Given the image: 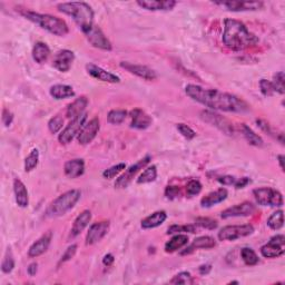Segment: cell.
<instances>
[{
    "instance_id": "cell-36",
    "label": "cell",
    "mask_w": 285,
    "mask_h": 285,
    "mask_svg": "<svg viewBox=\"0 0 285 285\" xmlns=\"http://www.w3.org/2000/svg\"><path fill=\"white\" fill-rule=\"evenodd\" d=\"M127 115H128V113H127L125 109H113V111L108 113L107 120L109 124L119 125L126 119Z\"/></svg>"
},
{
    "instance_id": "cell-25",
    "label": "cell",
    "mask_w": 285,
    "mask_h": 285,
    "mask_svg": "<svg viewBox=\"0 0 285 285\" xmlns=\"http://www.w3.org/2000/svg\"><path fill=\"white\" fill-rule=\"evenodd\" d=\"M227 195H228L227 190L221 187V189L208 194V195L201 199L202 208H212V206H214L216 204H220L223 201H225Z\"/></svg>"
},
{
    "instance_id": "cell-20",
    "label": "cell",
    "mask_w": 285,
    "mask_h": 285,
    "mask_svg": "<svg viewBox=\"0 0 285 285\" xmlns=\"http://www.w3.org/2000/svg\"><path fill=\"white\" fill-rule=\"evenodd\" d=\"M176 4L177 3L174 0H138L137 2L139 7L151 11L172 10Z\"/></svg>"
},
{
    "instance_id": "cell-34",
    "label": "cell",
    "mask_w": 285,
    "mask_h": 285,
    "mask_svg": "<svg viewBox=\"0 0 285 285\" xmlns=\"http://www.w3.org/2000/svg\"><path fill=\"white\" fill-rule=\"evenodd\" d=\"M268 226L273 231H278L284 225V213L283 211H276L268 218Z\"/></svg>"
},
{
    "instance_id": "cell-54",
    "label": "cell",
    "mask_w": 285,
    "mask_h": 285,
    "mask_svg": "<svg viewBox=\"0 0 285 285\" xmlns=\"http://www.w3.org/2000/svg\"><path fill=\"white\" fill-rule=\"evenodd\" d=\"M114 261H115V257L113 254H106L104 258H102V263H104V265H106V266H111L114 263Z\"/></svg>"
},
{
    "instance_id": "cell-51",
    "label": "cell",
    "mask_w": 285,
    "mask_h": 285,
    "mask_svg": "<svg viewBox=\"0 0 285 285\" xmlns=\"http://www.w3.org/2000/svg\"><path fill=\"white\" fill-rule=\"evenodd\" d=\"M14 120V115L13 113H10L8 109H4V113H3V123L5 126H10L11 123H13Z\"/></svg>"
},
{
    "instance_id": "cell-46",
    "label": "cell",
    "mask_w": 285,
    "mask_h": 285,
    "mask_svg": "<svg viewBox=\"0 0 285 285\" xmlns=\"http://www.w3.org/2000/svg\"><path fill=\"white\" fill-rule=\"evenodd\" d=\"M202 191V184L201 182L197 179H192L189 182V184L186 186V193L189 196H195Z\"/></svg>"
},
{
    "instance_id": "cell-40",
    "label": "cell",
    "mask_w": 285,
    "mask_h": 285,
    "mask_svg": "<svg viewBox=\"0 0 285 285\" xmlns=\"http://www.w3.org/2000/svg\"><path fill=\"white\" fill-rule=\"evenodd\" d=\"M284 82H285V77H284V72L283 71H278L276 74L273 76V86L275 88V92L283 95L285 93V86H284Z\"/></svg>"
},
{
    "instance_id": "cell-8",
    "label": "cell",
    "mask_w": 285,
    "mask_h": 285,
    "mask_svg": "<svg viewBox=\"0 0 285 285\" xmlns=\"http://www.w3.org/2000/svg\"><path fill=\"white\" fill-rule=\"evenodd\" d=\"M87 120V114L84 113L80 117L70 120V123L65 127V129L60 133L58 136V141L62 145H68L71 143L72 139L78 136L80 132L84 127Z\"/></svg>"
},
{
    "instance_id": "cell-39",
    "label": "cell",
    "mask_w": 285,
    "mask_h": 285,
    "mask_svg": "<svg viewBox=\"0 0 285 285\" xmlns=\"http://www.w3.org/2000/svg\"><path fill=\"white\" fill-rule=\"evenodd\" d=\"M196 225L186 224V225H172L167 229V234H179V233H195Z\"/></svg>"
},
{
    "instance_id": "cell-16",
    "label": "cell",
    "mask_w": 285,
    "mask_h": 285,
    "mask_svg": "<svg viewBox=\"0 0 285 285\" xmlns=\"http://www.w3.org/2000/svg\"><path fill=\"white\" fill-rule=\"evenodd\" d=\"M75 60V54L68 49L58 51L53 59V66L60 72H67Z\"/></svg>"
},
{
    "instance_id": "cell-28",
    "label": "cell",
    "mask_w": 285,
    "mask_h": 285,
    "mask_svg": "<svg viewBox=\"0 0 285 285\" xmlns=\"http://www.w3.org/2000/svg\"><path fill=\"white\" fill-rule=\"evenodd\" d=\"M90 220H92V212L88 210L82 212V213L76 217L74 224H72V227H71L72 238H76L77 235H80L84 229L88 226Z\"/></svg>"
},
{
    "instance_id": "cell-6",
    "label": "cell",
    "mask_w": 285,
    "mask_h": 285,
    "mask_svg": "<svg viewBox=\"0 0 285 285\" xmlns=\"http://www.w3.org/2000/svg\"><path fill=\"white\" fill-rule=\"evenodd\" d=\"M254 198L261 206H276L281 208L284 204L282 194L271 187H261L253 191Z\"/></svg>"
},
{
    "instance_id": "cell-10",
    "label": "cell",
    "mask_w": 285,
    "mask_h": 285,
    "mask_svg": "<svg viewBox=\"0 0 285 285\" xmlns=\"http://www.w3.org/2000/svg\"><path fill=\"white\" fill-rule=\"evenodd\" d=\"M201 118L204 120V122L211 124L212 126H215L216 128L223 132L224 134L229 135V136L234 134L232 124L229 123V120L227 118L221 116L220 114H216V113L210 112V111H203L201 113Z\"/></svg>"
},
{
    "instance_id": "cell-38",
    "label": "cell",
    "mask_w": 285,
    "mask_h": 285,
    "mask_svg": "<svg viewBox=\"0 0 285 285\" xmlns=\"http://www.w3.org/2000/svg\"><path fill=\"white\" fill-rule=\"evenodd\" d=\"M39 163V151L38 149H33L25 160V171L32 172L33 169L37 167Z\"/></svg>"
},
{
    "instance_id": "cell-15",
    "label": "cell",
    "mask_w": 285,
    "mask_h": 285,
    "mask_svg": "<svg viewBox=\"0 0 285 285\" xmlns=\"http://www.w3.org/2000/svg\"><path fill=\"white\" fill-rule=\"evenodd\" d=\"M109 231V222L104 221L99 223H94L92 226L89 227L88 233L86 235V244L93 245L98 243L102 239L105 238Z\"/></svg>"
},
{
    "instance_id": "cell-56",
    "label": "cell",
    "mask_w": 285,
    "mask_h": 285,
    "mask_svg": "<svg viewBox=\"0 0 285 285\" xmlns=\"http://www.w3.org/2000/svg\"><path fill=\"white\" fill-rule=\"evenodd\" d=\"M211 270H212V266H211V265H209V264L202 265V266H199V268H198V271H199V273H201L202 275L209 274V273L211 272Z\"/></svg>"
},
{
    "instance_id": "cell-52",
    "label": "cell",
    "mask_w": 285,
    "mask_h": 285,
    "mask_svg": "<svg viewBox=\"0 0 285 285\" xmlns=\"http://www.w3.org/2000/svg\"><path fill=\"white\" fill-rule=\"evenodd\" d=\"M218 182H220L221 184L223 185H234L235 184V182H236V178L234 176H229V175H225V176H222L217 179Z\"/></svg>"
},
{
    "instance_id": "cell-32",
    "label": "cell",
    "mask_w": 285,
    "mask_h": 285,
    "mask_svg": "<svg viewBox=\"0 0 285 285\" xmlns=\"http://www.w3.org/2000/svg\"><path fill=\"white\" fill-rule=\"evenodd\" d=\"M187 244H189V236L185 234H177L173 236V238L165 244V252L166 253L176 252L180 250V248L186 246Z\"/></svg>"
},
{
    "instance_id": "cell-55",
    "label": "cell",
    "mask_w": 285,
    "mask_h": 285,
    "mask_svg": "<svg viewBox=\"0 0 285 285\" xmlns=\"http://www.w3.org/2000/svg\"><path fill=\"white\" fill-rule=\"evenodd\" d=\"M37 263H32L30 264L28 268H27V272L30 276H34L36 275V273H37Z\"/></svg>"
},
{
    "instance_id": "cell-26",
    "label": "cell",
    "mask_w": 285,
    "mask_h": 285,
    "mask_svg": "<svg viewBox=\"0 0 285 285\" xmlns=\"http://www.w3.org/2000/svg\"><path fill=\"white\" fill-rule=\"evenodd\" d=\"M14 193H15V198L16 203L21 209H25L29 204V195L28 191L25 184L19 178H16L14 180Z\"/></svg>"
},
{
    "instance_id": "cell-47",
    "label": "cell",
    "mask_w": 285,
    "mask_h": 285,
    "mask_svg": "<svg viewBox=\"0 0 285 285\" xmlns=\"http://www.w3.org/2000/svg\"><path fill=\"white\" fill-rule=\"evenodd\" d=\"M260 88H261V92H262V94L264 96H273L276 93L272 82H270L268 80H261L260 81Z\"/></svg>"
},
{
    "instance_id": "cell-13",
    "label": "cell",
    "mask_w": 285,
    "mask_h": 285,
    "mask_svg": "<svg viewBox=\"0 0 285 285\" xmlns=\"http://www.w3.org/2000/svg\"><path fill=\"white\" fill-rule=\"evenodd\" d=\"M100 129V123L99 119L95 117L93 119H90L88 123L84 125L82 131L80 132V134L77 136L78 143L81 145H88L89 143H92L94 141V138L98 134V132Z\"/></svg>"
},
{
    "instance_id": "cell-44",
    "label": "cell",
    "mask_w": 285,
    "mask_h": 285,
    "mask_svg": "<svg viewBox=\"0 0 285 285\" xmlns=\"http://www.w3.org/2000/svg\"><path fill=\"white\" fill-rule=\"evenodd\" d=\"M15 268V260L13 254L8 250L7 253H6L5 258L3 261V264H2V271L4 273H10L11 271L14 270Z\"/></svg>"
},
{
    "instance_id": "cell-48",
    "label": "cell",
    "mask_w": 285,
    "mask_h": 285,
    "mask_svg": "<svg viewBox=\"0 0 285 285\" xmlns=\"http://www.w3.org/2000/svg\"><path fill=\"white\" fill-rule=\"evenodd\" d=\"M176 128L180 133L182 136L185 137L186 139H189V141H191V139H193L194 137L196 136V133L194 132L191 128V127L189 125H186V124H177Z\"/></svg>"
},
{
    "instance_id": "cell-22",
    "label": "cell",
    "mask_w": 285,
    "mask_h": 285,
    "mask_svg": "<svg viewBox=\"0 0 285 285\" xmlns=\"http://www.w3.org/2000/svg\"><path fill=\"white\" fill-rule=\"evenodd\" d=\"M51 232H48L47 234L42 235L39 240H37L35 243L29 247L28 250V255L30 257H38L40 255H42L47 250L48 247L50 245L51 242Z\"/></svg>"
},
{
    "instance_id": "cell-33",
    "label": "cell",
    "mask_w": 285,
    "mask_h": 285,
    "mask_svg": "<svg viewBox=\"0 0 285 285\" xmlns=\"http://www.w3.org/2000/svg\"><path fill=\"white\" fill-rule=\"evenodd\" d=\"M241 131L243 133V135L246 141L248 142V144H251L253 146H256V147H262L264 145L262 137L257 135L255 132H254L252 128H250L248 126H246L245 124L241 125Z\"/></svg>"
},
{
    "instance_id": "cell-37",
    "label": "cell",
    "mask_w": 285,
    "mask_h": 285,
    "mask_svg": "<svg viewBox=\"0 0 285 285\" xmlns=\"http://www.w3.org/2000/svg\"><path fill=\"white\" fill-rule=\"evenodd\" d=\"M241 257L243 260V262L248 266H254L258 263V256L255 251L252 250L250 247H244L241 251Z\"/></svg>"
},
{
    "instance_id": "cell-17",
    "label": "cell",
    "mask_w": 285,
    "mask_h": 285,
    "mask_svg": "<svg viewBox=\"0 0 285 285\" xmlns=\"http://www.w3.org/2000/svg\"><path fill=\"white\" fill-rule=\"evenodd\" d=\"M120 67L131 72L133 75H136L139 78H143L145 81H155L157 78L156 72L151 68L147 67V66L135 65L128 62H122L120 63Z\"/></svg>"
},
{
    "instance_id": "cell-41",
    "label": "cell",
    "mask_w": 285,
    "mask_h": 285,
    "mask_svg": "<svg viewBox=\"0 0 285 285\" xmlns=\"http://www.w3.org/2000/svg\"><path fill=\"white\" fill-rule=\"evenodd\" d=\"M125 168H126L125 163H119L117 165H114L112 167L107 168L106 171H104V173H102V176H104V178L106 179H112L114 177H116L119 173H122Z\"/></svg>"
},
{
    "instance_id": "cell-31",
    "label": "cell",
    "mask_w": 285,
    "mask_h": 285,
    "mask_svg": "<svg viewBox=\"0 0 285 285\" xmlns=\"http://www.w3.org/2000/svg\"><path fill=\"white\" fill-rule=\"evenodd\" d=\"M50 56V49L45 42H36L33 49V58L37 64H44Z\"/></svg>"
},
{
    "instance_id": "cell-21",
    "label": "cell",
    "mask_w": 285,
    "mask_h": 285,
    "mask_svg": "<svg viewBox=\"0 0 285 285\" xmlns=\"http://www.w3.org/2000/svg\"><path fill=\"white\" fill-rule=\"evenodd\" d=\"M131 127L136 129H146L153 123V119H151L149 115H147L141 108L133 109L131 112Z\"/></svg>"
},
{
    "instance_id": "cell-30",
    "label": "cell",
    "mask_w": 285,
    "mask_h": 285,
    "mask_svg": "<svg viewBox=\"0 0 285 285\" xmlns=\"http://www.w3.org/2000/svg\"><path fill=\"white\" fill-rule=\"evenodd\" d=\"M49 93L51 95V97H54L55 99H66V98H71V97L75 96V92L72 87L68 86V85H54V86L50 88Z\"/></svg>"
},
{
    "instance_id": "cell-7",
    "label": "cell",
    "mask_w": 285,
    "mask_h": 285,
    "mask_svg": "<svg viewBox=\"0 0 285 285\" xmlns=\"http://www.w3.org/2000/svg\"><path fill=\"white\" fill-rule=\"evenodd\" d=\"M254 227L251 224H242V225H227L224 226L218 232L220 241H235L253 234Z\"/></svg>"
},
{
    "instance_id": "cell-53",
    "label": "cell",
    "mask_w": 285,
    "mask_h": 285,
    "mask_svg": "<svg viewBox=\"0 0 285 285\" xmlns=\"http://www.w3.org/2000/svg\"><path fill=\"white\" fill-rule=\"evenodd\" d=\"M251 183V179L248 178V177H243V178H241V179H236L235 182V189H244V187L247 185V184H250Z\"/></svg>"
},
{
    "instance_id": "cell-14",
    "label": "cell",
    "mask_w": 285,
    "mask_h": 285,
    "mask_svg": "<svg viewBox=\"0 0 285 285\" xmlns=\"http://www.w3.org/2000/svg\"><path fill=\"white\" fill-rule=\"evenodd\" d=\"M256 208L251 202H243L241 204H236L232 208H228L221 213V217L231 218V217H240V216H250L255 213Z\"/></svg>"
},
{
    "instance_id": "cell-3",
    "label": "cell",
    "mask_w": 285,
    "mask_h": 285,
    "mask_svg": "<svg viewBox=\"0 0 285 285\" xmlns=\"http://www.w3.org/2000/svg\"><path fill=\"white\" fill-rule=\"evenodd\" d=\"M57 9L60 13L71 17L84 34L94 27V11L86 3H63L57 6Z\"/></svg>"
},
{
    "instance_id": "cell-57",
    "label": "cell",
    "mask_w": 285,
    "mask_h": 285,
    "mask_svg": "<svg viewBox=\"0 0 285 285\" xmlns=\"http://www.w3.org/2000/svg\"><path fill=\"white\" fill-rule=\"evenodd\" d=\"M277 161L280 163V167L282 169V172H284V156L283 155H278L277 156Z\"/></svg>"
},
{
    "instance_id": "cell-45",
    "label": "cell",
    "mask_w": 285,
    "mask_h": 285,
    "mask_svg": "<svg viewBox=\"0 0 285 285\" xmlns=\"http://www.w3.org/2000/svg\"><path fill=\"white\" fill-rule=\"evenodd\" d=\"M64 126V118L60 117L59 115L53 117L49 122H48V128L53 134H57V133L63 128Z\"/></svg>"
},
{
    "instance_id": "cell-50",
    "label": "cell",
    "mask_w": 285,
    "mask_h": 285,
    "mask_svg": "<svg viewBox=\"0 0 285 285\" xmlns=\"http://www.w3.org/2000/svg\"><path fill=\"white\" fill-rule=\"evenodd\" d=\"M165 196L169 199H174L180 196V190L177 186H167L165 190Z\"/></svg>"
},
{
    "instance_id": "cell-11",
    "label": "cell",
    "mask_w": 285,
    "mask_h": 285,
    "mask_svg": "<svg viewBox=\"0 0 285 285\" xmlns=\"http://www.w3.org/2000/svg\"><path fill=\"white\" fill-rule=\"evenodd\" d=\"M149 162H150V156H146L144 157L143 160L138 161L136 164H134V165H132L129 168H127L126 172L122 175V176H119L117 180L115 182V187H116V189H125V187L128 186L133 178L135 177V175L141 171V169H143L145 166H146Z\"/></svg>"
},
{
    "instance_id": "cell-49",
    "label": "cell",
    "mask_w": 285,
    "mask_h": 285,
    "mask_svg": "<svg viewBox=\"0 0 285 285\" xmlns=\"http://www.w3.org/2000/svg\"><path fill=\"white\" fill-rule=\"evenodd\" d=\"M77 252V245L76 244H72L70 245L67 250L65 251V253L63 254L62 258H60V263H64V262H67L70 258H72L75 256V254Z\"/></svg>"
},
{
    "instance_id": "cell-42",
    "label": "cell",
    "mask_w": 285,
    "mask_h": 285,
    "mask_svg": "<svg viewBox=\"0 0 285 285\" xmlns=\"http://www.w3.org/2000/svg\"><path fill=\"white\" fill-rule=\"evenodd\" d=\"M193 282V276L189 272H180L169 281L171 284H192Z\"/></svg>"
},
{
    "instance_id": "cell-19",
    "label": "cell",
    "mask_w": 285,
    "mask_h": 285,
    "mask_svg": "<svg viewBox=\"0 0 285 285\" xmlns=\"http://www.w3.org/2000/svg\"><path fill=\"white\" fill-rule=\"evenodd\" d=\"M86 70L90 76L96 78V80H98V81L106 82L109 84L120 83V78L118 76L112 74V72L105 70L104 68H101V67H99V66H97L95 64H87Z\"/></svg>"
},
{
    "instance_id": "cell-35",
    "label": "cell",
    "mask_w": 285,
    "mask_h": 285,
    "mask_svg": "<svg viewBox=\"0 0 285 285\" xmlns=\"http://www.w3.org/2000/svg\"><path fill=\"white\" fill-rule=\"evenodd\" d=\"M156 178H157V168L155 165H151L139 175V177L137 178V184H148L151 183V182H155Z\"/></svg>"
},
{
    "instance_id": "cell-12",
    "label": "cell",
    "mask_w": 285,
    "mask_h": 285,
    "mask_svg": "<svg viewBox=\"0 0 285 285\" xmlns=\"http://www.w3.org/2000/svg\"><path fill=\"white\" fill-rule=\"evenodd\" d=\"M86 36V38L90 45L95 48H98L101 50H112V44L109 39L106 37L105 34L102 33V30L98 27L95 26L88 30L86 34H84Z\"/></svg>"
},
{
    "instance_id": "cell-23",
    "label": "cell",
    "mask_w": 285,
    "mask_h": 285,
    "mask_svg": "<svg viewBox=\"0 0 285 285\" xmlns=\"http://www.w3.org/2000/svg\"><path fill=\"white\" fill-rule=\"evenodd\" d=\"M65 175L68 178H77L82 176L85 172V162L82 159L70 160L65 163L64 166Z\"/></svg>"
},
{
    "instance_id": "cell-24",
    "label": "cell",
    "mask_w": 285,
    "mask_h": 285,
    "mask_svg": "<svg viewBox=\"0 0 285 285\" xmlns=\"http://www.w3.org/2000/svg\"><path fill=\"white\" fill-rule=\"evenodd\" d=\"M87 105H88L87 97L86 96L80 97V98L75 99L68 105L67 111H66V116L70 119L80 117L81 115L85 113V109H86Z\"/></svg>"
},
{
    "instance_id": "cell-18",
    "label": "cell",
    "mask_w": 285,
    "mask_h": 285,
    "mask_svg": "<svg viewBox=\"0 0 285 285\" xmlns=\"http://www.w3.org/2000/svg\"><path fill=\"white\" fill-rule=\"evenodd\" d=\"M215 5L225 7L229 11H255L262 9V2H216Z\"/></svg>"
},
{
    "instance_id": "cell-2",
    "label": "cell",
    "mask_w": 285,
    "mask_h": 285,
    "mask_svg": "<svg viewBox=\"0 0 285 285\" xmlns=\"http://www.w3.org/2000/svg\"><path fill=\"white\" fill-rule=\"evenodd\" d=\"M222 40L224 45L234 51L244 50L258 42V38L247 29L243 22L229 18L224 20Z\"/></svg>"
},
{
    "instance_id": "cell-4",
    "label": "cell",
    "mask_w": 285,
    "mask_h": 285,
    "mask_svg": "<svg viewBox=\"0 0 285 285\" xmlns=\"http://www.w3.org/2000/svg\"><path fill=\"white\" fill-rule=\"evenodd\" d=\"M22 15L25 16L28 20L33 21L36 25L45 29L46 32L55 36H58V37H64V36L69 33L67 23L56 16H51L48 14H38L35 13V11L29 10L22 13Z\"/></svg>"
},
{
    "instance_id": "cell-5",
    "label": "cell",
    "mask_w": 285,
    "mask_h": 285,
    "mask_svg": "<svg viewBox=\"0 0 285 285\" xmlns=\"http://www.w3.org/2000/svg\"><path fill=\"white\" fill-rule=\"evenodd\" d=\"M81 196L82 194L78 190H71L62 194L48 206L46 210V216L54 218L65 215L67 212L75 208L77 202L81 199Z\"/></svg>"
},
{
    "instance_id": "cell-43",
    "label": "cell",
    "mask_w": 285,
    "mask_h": 285,
    "mask_svg": "<svg viewBox=\"0 0 285 285\" xmlns=\"http://www.w3.org/2000/svg\"><path fill=\"white\" fill-rule=\"evenodd\" d=\"M195 225L205 229H215L217 227V222L215 220H212L210 217H198L195 220Z\"/></svg>"
},
{
    "instance_id": "cell-29",
    "label": "cell",
    "mask_w": 285,
    "mask_h": 285,
    "mask_svg": "<svg viewBox=\"0 0 285 285\" xmlns=\"http://www.w3.org/2000/svg\"><path fill=\"white\" fill-rule=\"evenodd\" d=\"M166 218H167V214L165 211H157L155 213L147 216L146 218H144L142 221V227L144 229L159 227L166 221Z\"/></svg>"
},
{
    "instance_id": "cell-9",
    "label": "cell",
    "mask_w": 285,
    "mask_h": 285,
    "mask_svg": "<svg viewBox=\"0 0 285 285\" xmlns=\"http://www.w3.org/2000/svg\"><path fill=\"white\" fill-rule=\"evenodd\" d=\"M285 238L284 235L278 234L273 236L268 244L261 247V254L266 258H276L282 256L285 253Z\"/></svg>"
},
{
    "instance_id": "cell-27",
    "label": "cell",
    "mask_w": 285,
    "mask_h": 285,
    "mask_svg": "<svg viewBox=\"0 0 285 285\" xmlns=\"http://www.w3.org/2000/svg\"><path fill=\"white\" fill-rule=\"evenodd\" d=\"M215 245H216V242L212 236H199V238L194 240L193 243L187 246L185 250L182 252V254L185 255V254H190L195 250H199V248H205V250H208V248H213Z\"/></svg>"
},
{
    "instance_id": "cell-1",
    "label": "cell",
    "mask_w": 285,
    "mask_h": 285,
    "mask_svg": "<svg viewBox=\"0 0 285 285\" xmlns=\"http://www.w3.org/2000/svg\"><path fill=\"white\" fill-rule=\"evenodd\" d=\"M186 95L199 104L214 111L227 113H245L250 109L246 101L238 96L221 92L217 89H205L197 85L190 84L185 87Z\"/></svg>"
}]
</instances>
